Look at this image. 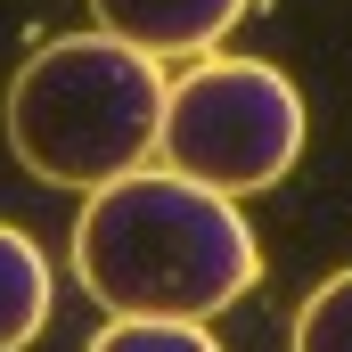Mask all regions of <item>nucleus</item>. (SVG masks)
<instances>
[{
  "mask_svg": "<svg viewBox=\"0 0 352 352\" xmlns=\"http://www.w3.org/2000/svg\"><path fill=\"white\" fill-rule=\"evenodd\" d=\"M74 278L107 303V320H213L263 278V238L238 197L140 164L90 188L74 221Z\"/></svg>",
  "mask_w": 352,
  "mask_h": 352,
  "instance_id": "obj_1",
  "label": "nucleus"
},
{
  "mask_svg": "<svg viewBox=\"0 0 352 352\" xmlns=\"http://www.w3.org/2000/svg\"><path fill=\"white\" fill-rule=\"evenodd\" d=\"M164 90V58L115 33L41 41L8 82V148L50 188H107L140 173V156H156Z\"/></svg>",
  "mask_w": 352,
  "mask_h": 352,
  "instance_id": "obj_2",
  "label": "nucleus"
},
{
  "mask_svg": "<svg viewBox=\"0 0 352 352\" xmlns=\"http://www.w3.org/2000/svg\"><path fill=\"white\" fill-rule=\"evenodd\" d=\"M303 90L287 82L263 58H188V74H173L164 90V140L156 156L173 173L205 180L221 197H254V188H278L303 156Z\"/></svg>",
  "mask_w": 352,
  "mask_h": 352,
  "instance_id": "obj_3",
  "label": "nucleus"
},
{
  "mask_svg": "<svg viewBox=\"0 0 352 352\" xmlns=\"http://www.w3.org/2000/svg\"><path fill=\"white\" fill-rule=\"evenodd\" d=\"M254 0H90L98 33L148 50V58H213L230 25H246Z\"/></svg>",
  "mask_w": 352,
  "mask_h": 352,
  "instance_id": "obj_4",
  "label": "nucleus"
},
{
  "mask_svg": "<svg viewBox=\"0 0 352 352\" xmlns=\"http://www.w3.org/2000/svg\"><path fill=\"white\" fill-rule=\"evenodd\" d=\"M50 303H58V278H50V254L0 221V352H25L41 328H50Z\"/></svg>",
  "mask_w": 352,
  "mask_h": 352,
  "instance_id": "obj_5",
  "label": "nucleus"
},
{
  "mask_svg": "<svg viewBox=\"0 0 352 352\" xmlns=\"http://www.w3.org/2000/svg\"><path fill=\"white\" fill-rule=\"evenodd\" d=\"M287 352H352V270H336L328 287H311V295H303Z\"/></svg>",
  "mask_w": 352,
  "mask_h": 352,
  "instance_id": "obj_6",
  "label": "nucleus"
},
{
  "mask_svg": "<svg viewBox=\"0 0 352 352\" xmlns=\"http://www.w3.org/2000/svg\"><path fill=\"white\" fill-rule=\"evenodd\" d=\"M90 352H221L205 320H107Z\"/></svg>",
  "mask_w": 352,
  "mask_h": 352,
  "instance_id": "obj_7",
  "label": "nucleus"
}]
</instances>
